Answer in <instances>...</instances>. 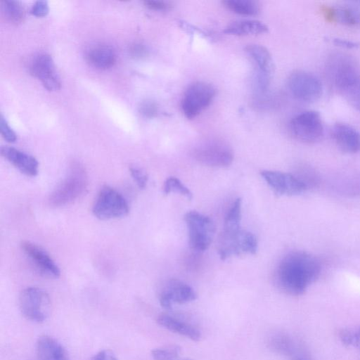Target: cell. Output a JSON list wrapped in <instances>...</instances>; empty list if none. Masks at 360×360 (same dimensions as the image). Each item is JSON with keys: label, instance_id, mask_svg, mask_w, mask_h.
Instances as JSON below:
<instances>
[{"label": "cell", "instance_id": "1", "mask_svg": "<svg viewBox=\"0 0 360 360\" xmlns=\"http://www.w3.org/2000/svg\"><path fill=\"white\" fill-rule=\"evenodd\" d=\"M322 269L320 260L301 250L286 254L274 271V281L283 292L300 296L319 277Z\"/></svg>", "mask_w": 360, "mask_h": 360}, {"label": "cell", "instance_id": "2", "mask_svg": "<svg viewBox=\"0 0 360 360\" xmlns=\"http://www.w3.org/2000/svg\"><path fill=\"white\" fill-rule=\"evenodd\" d=\"M242 200L237 198L227 212L217 242V252L221 260L243 254L257 252L256 236L240 226Z\"/></svg>", "mask_w": 360, "mask_h": 360}, {"label": "cell", "instance_id": "3", "mask_svg": "<svg viewBox=\"0 0 360 360\" xmlns=\"http://www.w3.org/2000/svg\"><path fill=\"white\" fill-rule=\"evenodd\" d=\"M326 74L332 86L345 96L360 82V67L346 53H331L326 63Z\"/></svg>", "mask_w": 360, "mask_h": 360}, {"label": "cell", "instance_id": "4", "mask_svg": "<svg viewBox=\"0 0 360 360\" xmlns=\"http://www.w3.org/2000/svg\"><path fill=\"white\" fill-rule=\"evenodd\" d=\"M87 184L84 168L78 162L72 163L65 179L51 193L49 204L60 207L73 202L84 193Z\"/></svg>", "mask_w": 360, "mask_h": 360}, {"label": "cell", "instance_id": "5", "mask_svg": "<svg viewBox=\"0 0 360 360\" xmlns=\"http://www.w3.org/2000/svg\"><path fill=\"white\" fill-rule=\"evenodd\" d=\"M184 219L188 229L190 247L195 251L206 250L212 243L215 233L212 220L195 210L187 212Z\"/></svg>", "mask_w": 360, "mask_h": 360}, {"label": "cell", "instance_id": "6", "mask_svg": "<svg viewBox=\"0 0 360 360\" xmlns=\"http://www.w3.org/2000/svg\"><path fill=\"white\" fill-rule=\"evenodd\" d=\"M129 211L125 198L113 188L103 186L93 204L94 215L101 220L117 219L125 217Z\"/></svg>", "mask_w": 360, "mask_h": 360}, {"label": "cell", "instance_id": "7", "mask_svg": "<svg viewBox=\"0 0 360 360\" xmlns=\"http://www.w3.org/2000/svg\"><path fill=\"white\" fill-rule=\"evenodd\" d=\"M18 303L22 314L31 321L44 322L50 314V297L39 288L29 287L22 290Z\"/></svg>", "mask_w": 360, "mask_h": 360}, {"label": "cell", "instance_id": "8", "mask_svg": "<svg viewBox=\"0 0 360 360\" xmlns=\"http://www.w3.org/2000/svg\"><path fill=\"white\" fill-rule=\"evenodd\" d=\"M295 139L305 143H314L323 136V124L319 112L307 110L296 115L290 122Z\"/></svg>", "mask_w": 360, "mask_h": 360}, {"label": "cell", "instance_id": "9", "mask_svg": "<svg viewBox=\"0 0 360 360\" xmlns=\"http://www.w3.org/2000/svg\"><path fill=\"white\" fill-rule=\"evenodd\" d=\"M215 94V88L209 83L196 82L191 84L181 103L184 115L188 119L195 118L210 105Z\"/></svg>", "mask_w": 360, "mask_h": 360}, {"label": "cell", "instance_id": "10", "mask_svg": "<svg viewBox=\"0 0 360 360\" xmlns=\"http://www.w3.org/2000/svg\"><path fill=\"white\" fill-rule=\"evenodd\" d=\"M245 52L255 68V86L257 93L266 92L274 72L271 56L266 48L259 44H249Z\"/></svg>", "mask_w": 360, "mask_h": 360}, {"label": "cell", "instance_id": "11", "mask_svg": "<svg viewBox=\"0 0 360 360\" xmlns=\"http://www.w3.org/2000/svg\"><path fill=\"white\" fill-rule=\"evenodd\" d=\"M288 86L296 99L307 103L316 101L323 92L319 78L305 70L292 72L288 78Z\"/></svg>", "mask_w": 360, "mask_h": 360}, {"label": "cell", "instance_id": "12", "mask_svg": "<svg viewBox=\"0 0 360 360\" xmlns=\"http://www.w3.org/2000/svg\"><path fill=\"white\" fill-rule=\"evenodd\" d=\"M192 155L198 162L214 167H228L233 160L231 147L219 140H210L200 143L193 150Z\"/></svg>", "mask_w": 360, "mask_h": 360}, {"label": "cell", "instance_id": "13", "mask_svg": "<svg viewBox=\"0 0 360 360\" xmlns=\"http://www.w3.org/2000/svg\"><path fill=\"white\" fill-rule=\"evenodd\" d=\"M260 175L278 196H293L304 193L308 187L297 176L274 170H262Z\"/></svg>", "mask_w": 360, "mask_h": 360}, {"label": "cell", "instance_id": "14", "mask_svg": "<svg viewBox=\"0 0 360 360\" xmlns=\"http://www.w3.org/2000/svg\"><path fill=\"white\" fill-rule=\"evenodd\" d=\"M196 298L197 294L191 286L174 278L165 283L158 295L160 305L166 310H171L174 304H186Z\"/></svg>", "mask_w": 360, "mask_h": 360}, {"label": "cell", "instance_id": "15", "mask_svg": "<svg viewBox=\"0 0 360 360\" xmlns=\"http://www.w3.org/2000/svg\"><path fill=\"white\" fill-rule=\"evenodd\" d=\"M29 70L32 76L41 81L47 90L56 91L60 89V79L50 55L41 53L34 56L30 61Z\"/></svg>", "mask_w": 360, "mask_h": 360}, {"label": "cell", "instance_id": "16", "mask_svg": "<svg viewBox=\"0 0 360 360\" xmlns=\"http://www.w3.org/2000/svg\"><path fill=\"white\" fill-rule=\"evenodd\" d=\"M20 246L22 251L34 263L41 274L53 278L60 276V271L58 266L42 248L27 240L22 241Z\"/></svg>", "mask_w": 360, "mask_h": 360}, {"label": "cell", "instance_id": "17", "mask_svg": "<svg viewBox=\"0 0 360 360\" xmlns=\"http://www.w3.org/2000/svg\"><path fill=\"white\" fill-rule=\"evenodd\" d=\"M331 135L341 151L349 154L360 152V131L352 126L338 122L333 126Z\"/></svg>", "mask_w": 360, "mask_h": 360}, {"label": "cell", "instance_id": "18", "mask_svg": "<svg viewBox=\"0 0 360 360\" xmlns=\"http://www.w3.org/2000/svg\"><path fill=\"white\" fill-rule=\"evenodd\" d=\"M1 153L24 174L29 176H34L37 174L39 163L33 156L9 146H2Z\"/></svg>", "mask_w": 360, "mask_h": 360}, {"label": "cell", "instance_id": "19", "mask_svg": "<svg viewBox=\"0 0 360 360\" xmlns=\"http://www.w3.org/2000/svg\"><path fill=\"white\" fill-rule=\"evenodd\" d=\"M157 323L170 332L186 337L193 341L198 342L202 338L200 330L195 326L169 314H160L157 318Z\"/></svg>", "mask_w": 360, "mask_h": 360}, {"label": "cell", "instance_id": "20", "mask_svg": "<svg viewBox=\"0 0 360 360\" xmlns=\"http://www.w3.org/2000/svg\"><path fill=\"white\" fill-rule=\"evenodd\" d=\"M326 19L349 27H360V9L352 6H325L322 8Z\"/></svg>", "mask_w": 360, "mask_h": 360}, {"label": "cell", "instance_id": "21", "mask_svg": "<svg viewBox=\"0 0 360 360\" xmlns=\"http://www.w3.org/2000/svg\"><path fill=\"white\" fill-rule=\"evenodd\" d=\"M36 354L39 360H70L64 347L48 335H42L37 339Z\"/></svg>", "mask_w": 360, "mask_h": 360}, {"label": "cell", "instance_id": "22", "mask_svg": "<svg viewBox=\"0 0 360 360\" xmlns=\"http://www.w3.org/2000/svg\"><path fill=\"white\" fill-rule=\"evenodd\" d=\"M86 59L94 68L105 70L114 65L116 60L115 50L108 45H96L87 51Z\"/></svg>", "mask_w": 360, "mask_h": 360}, {"label": "cell", "instance_id": "23", "mask_svg": "<svg viewBox=\"0 0 360 360\" xmlns=\"http://www.w3.org/2000/svg\"><path fill=\"white\" fill-rule=\"evenodd\" d=\"M268 32V27L261 21L245 20L229 25L224 30L227 34L236 36L256 35Z\"/></svg>", "mask_w": 360, "mask_h": 360}, {"label": "cell", "instance_id": "24", "mask_svg": "<svg viewBox=\"0 0 360 360\" xmlns=\"http://www.w3.org/2000/svg\"><path fill=\"white\" fill-rule=\"evenodd\" d=\"M267 342L272 351L289 358L299 344L292 336L283 332L273 333L269 337Z\"/></svg>", "mask_w": 360, "mask_h": 360}, {"label": "cell", "instance_id": "25", "mask_svg": "<svg viewBox=\"0 0 360 360\" xmlns=\"http://www.w3.org/2000/svg\"><path fill=\"white\" fill-rule=\"evenodd\" d=\"M223 4L229 10L243 15H255L259 12V4L253 0H226Z\"/></svg>", "mask_w": 360, "mask_h": 360}, {"label": "cell", "instance_id": "26", "mask_svg": "<svg viewBox=\"0 0 360 360\" xmlns=\"http://www.w3.org/2000/svg\"><path fill=\"white\" fill-rule=\"evenodd\" d=\"M1 5L4 15L10 22L19 23L23 20L25 11L20 1L5 0L1 1Z\"/></svg>", "mask_w": 360, "mask_h": 360}, {"label": "cell", "instance_id": "27", "mask_svg": "<svg viewBox=\"0 0 360 360\" xmlns=\"http://www.w3.org/2000/svg\"><path fill=\"white\" fill-rule=\"evenodd\" d=\"M181 348L176 345H169L156 348L151 352L152 360H181Z\"/></svg>", "mask_w": 360, "mask_h": 360}, {"label": "cell", "instance_id": "28", "mask_svg": "<svg viewBox=\"0 0 360 360\" xmlns=\"http://www.w3.org/2000/svg\"><path fill=\"white\" fill-rule=\"evenodd\" d=\"M171 192L177 193L186 196L191 200L193 198V193L178 178L170 176L167 178L163 184V193L166 195Z\"/></svg>", "mask_w": 360, "mask_h": 360}, {"label": "cell", "instance_id": "29", "mask_svg": "<svg viewBox=\"0 0 360 360\" xmlns=\"http://www.w3.org/2000/svg\"><path fill=\"white\" fill-rule=\"evenodd\" d=\"M139 111L143 116L153 118L156 117L158 113V106L155 101L146 100L141 103Z\"/></svg>", "mask_w": 360, "mask_h": 360}, {"label": "cell", "instance_id": "30", "mask_svg": "<svg viewBox=\"0 0 360 360\" xmlns=\"http://www.w3.org/2000/svg\"><path fill=\"white\" fill-rule=\"evenodd\" d=\"M0 131L4 139L8 142L13 143L16 141V134L8 125L2 115L0 117Z\"/></svg>", "mask_w": 360, "mask_h": 360}, {"label": "cell", "instance_id": "31", "mask_svg": "<svg viewBox=\"0 0 360 360\" xmlns=\"http://www.w3.org/2000/svg\"><path fill=\"white\" fill-rule=\"evenodd\" d=\"M129 171L137 186L141 189L145 188L148 182V175L146 173L136 167H130Z\"/></svg>", "mask_w": 360, "mask_h": 360}, {"label": "cell", "instance_id": "32", "mask_svg": "<svg viewBox=\"0 0 360 360\" xmlns=\"http://www.w3.org/2000/svg\"><path fill=\"white\" fill-rule=\"evenodd\" d=\"M354 328H342L338 331L339 339L345 347H353Z\"/></svg>", "mask_w": 360, "mask_h": 360}, {"label": "cell", "instance_id": "33", "mask_svg": "<svg viewBox=\"0 0 360 360\" xmlns=\"http://www.w3.org/2000/svg\"><path fill=\"white\" fill-rule=\"evenodd\" d=\"M351 105L360 112V82L345 95Z\"/></svg>", "mask_w": 360, "mask_h": 360}, {"label": "cell", "instance_id": "34", "mask_svg": "<svg viewBox=\"0 0 360 360\" xmlns=\"http://www.w3.org/2000/svg\"><path fill=\"white\" fill-rule=\"evenodd\" d=\"M49 11V5L46 1H37L32 6L30 13L37 17H44L46 15Z\"/></svg>", "mask_w": 360, "mask_h": 360}, {"label": "cell", "instance_id": "35", "mask_svg": "<svg viewBox=\"0 0 360 360\" xmlns=\"http://www.w3.org/2000/svg\"><path fill=\"white\" fill-rule=\"evenodd\" d=\"M129 55L136 59H140L148 55L146 47L141 43H134L129 46Z\"/></svg>", "mask_w": 360, "mask_h": 360}, {"label": "cell", "instance_id": "36", "mask_svg": "<svg viewBox=\"0 0 360 360\" xmlns=\"http://www.w3.org/2000/svg\"><path fill=\"white\" fill-rule=\"evenodd\" d=\"M144 4L149 9L154 11H167L171 8L172 5L169 2L164 1H155V0H149L145 1Z\"/></svg>", "mask_w": 360, "mask_h": 360}, {"label": "cell", "instance_id": "37", "mask_svg": "<svg viewBox=\"0 0 360 360\" xmlns=\"http://www.w3.org/2000/svg\"><path fill=\"white\" fill-rule=\"evenodd\" d=\"M290 359L291 360H313L308 350L300 342Z\"/></svg>", "mask_w": 360, "mask_h": 360}, {"label": "cell", "instance_id": "38", "mask_svg": "<svg viewBox=\"0 0 360 360\" xmlns=\"http://www.w3.org/2000/svg\"><path fill=\"white\" fill-rule=\"evenodd\" d=\"M333 42L336 46L348 49H357L360 46L356 41L339 37L333 39Z\"/></svg>", "mask_w": 360, "mask_h": 360}, {"label": "cell", "instance_id": "39", "mask_svg": "<svg viewBox=\"0 0 360 360\" xmlns=\"http://www.w3.org/2000/svg\"><path fill=\"white\" fill-rule=\"evenodd\" d=\"M90 360H118V359L112 351L103 349L95 354Z\"/></svg>", "mask_w": 360, "mask_h": 360}, {"label": "cell", "instance_id": "40", "mask_svg": "<svg viewBox=\"0 0 360 360\" xmlns=\"http://www.w3.org/2000/svg\"><path fill=\"white\" fill-rule=\"evenodd\" d=\"M353 347L360 349V324L354 328Z\"/></svg>", "mask_w": 360, "mask_h": 360}, {"label": "cell", "instance_id": "41", "mask_svg": "<svg viewBox=\"0 0 360 360\" xmlns=\"http://www.w3.org/2000/svg\"><path fill=\"white\" fill-rule=\"evenodd\" d=\"M181 360H193V359H188V358H183Z\"/></svg>", "mask_w": 360, "mask_h": 360}]
</instances>
